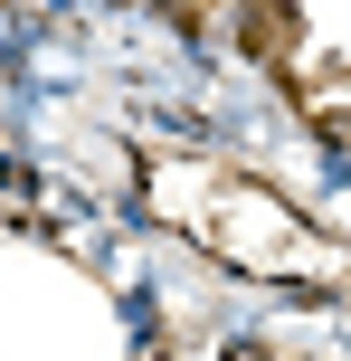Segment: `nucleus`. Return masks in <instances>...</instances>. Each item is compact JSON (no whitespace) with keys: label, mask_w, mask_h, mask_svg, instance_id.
I'll return each instance as SVG.
<instances>
[{"label":"nucleus","mask_w":351,"mask_h":361,"mask_svg":"<svg viewBox=\"0 0 351 361\" xmlns=\"http://www.w3.org/2000/svg\"><path fill=\"white\" fill-rule=\"evenodd\" d=\"M238 19H247V48L257 57H295V10L285 0H238Z\"/></svg>","instance_id":"nucleus-1"}]
</instances>
